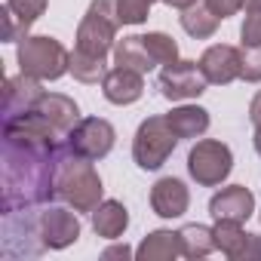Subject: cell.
Here are the masks:
<instances>
[{
  "mask_svg": "<svg viewBox=\"0 0 261 261\" xmlns=\"http://www.w3.org/2000/svg\"><path fill=\"white\" fill-rule=\"evenodd\" d=\"M65 151L59 145H34L19 139H4V163H0V212H19L46 206L56 197V166Z\"/></svg>",
  "mask_w": 261,
  "mask_h": 261,
  "instance_id": "6da1fadb",
  "label": "cell"
},
{
  "mask_svg": "<svg viewBox=\"0 0 261 261\" xmlns=\"http://www.w3.org/2000/svg\"><path fill=\"white\" fill-rule=\"evenodd\" d=\"M95 160H86V157H77L68 151H62L59 157V166H56V197L62 203H68L74 212H92L101 197H105V188H101V178L92 166Z\"/></svg>",
  "mask_w": 261,
  "mask_h": 261,
  "instance_id": "7a4b0ae2",
  "label": "cell"
},
{
  "mask_svg": "<svg viewBox=\"0 0 261 261\" xmlns=\"http://www.w3.org/2000/svg\"><path fill=\"white\" fill-rule=\"evenodd\" d=\"M19 71L37 80H59L71 74V53L49 34H28L16 49Z\"/></svg>",
  "mask_w": 261,
  "mask_h": 261,
  "instance_id": "3957f363",
  "label": "cell"
},
{
  "mask_svg": "<svg viewBox=\"0 0 261 261\" xmlns=\"http://www.w3.org/2000/svg\"><path fill=\"white\" fill-rule=\"evenodd\" d=\"M123 22L117 16V0H92L86 16L77 25V46L74 49L105 59L117 46V28Z\"/></svg>",
  "mask_w": 261,
  "mask_h": 261,
  "instance_id": "277c9868",
  "label": "cell"
},
{
  "mask_svg": "<svg viewBox=\"0 0 261 261\" xmlns=\"http://www.w3.org/2000/svg\"><path fill=\"white\" fill-rule=\"evenodd\" d=\"M181 139L175 136V129L169 126L166 114H154L148 120L139 123L136 129V139H133V160L139 169L145 172H157L175 151Z\"/></svg>",
  "mask_w": 261,
  "mask_h": 261,
  "instance_id": "5b68a950",
  "label": "cell"
},
{
  "mask_svg": "<svg viewBox=\"0 0 261 261\" xmlns=\"http://www.w3.org/2000/svg\"><path fill=\"white\" fill-rule=\"evenodd\" d=\"M233 169V154L218 139H200L188 151V172L200 188H218Z\"/></svg>",
  "mask_w": 261,
  "mask_h": 261,
  "instance_id": "8992f818",
  "label": "cell"
},
{
  "mask_svg": "<svg viewBox=\"0 0 261 261\" xmlns=\"http://www.w3.org/2000/svg\"><path fill=\"white\" fill-rule=\"evenodd\" d=\"M46 249L40 237V212L19 209L4 215V255L7 258H37Z\"/></svg>",
  "mask_w": 261,
  "mask_h": 261,
  "instance_id": "52a82bcc",
  "label": "cell"
},
{
  "mask_svg": "<svg viewBox=\"0 0 261 261\" xmlns=\"http://www.w3.org/2000/svg\"><path fill=\"white\" fill-rule=\"evenodd\" d=\"M114 142H117V129L105 117H80L74 123V129L65 136L68 151L77 154V157H86V160L108 157Z\"/></svg>",
  "mask_w": 261,
  "mask_h": 261,
  "instance_id": "ba28073f",
  "label": "cell"
},
{
  "mask_svg": "<svg viewBox=\"0 0 261 261\" xmlns=\"http://www.w3.org/2000/svg\"><path fill=\"white\" fill-rule=\"evenodd\" d=\"M206 77L200 71L197 62L188 59H175L169 65L160 68V92L169 101H188V98H200L206 92Z\"/></svg>",
  "mask_w": 261,
  "mask_h": 261,
  "instance_id": "9c48e42d",
  "label": "cell"
},
{
  "mask_svg": "<svg viewBox=\"0 0 261 261\" xmlns=\"http://www.w3.org/2000/svg\"><path fill=\"white\" fill-rule=\"evenodd\" d=\"M46 13V0H7L0 7V37L7 43H19L28 37L31 25Z\"/></svg>",
  "mask_w": 261,
  "mask_h": 261,
  "instance_id": "30bf717a",
  "label": "cell"
},
{
  "mask_svg": "<svg viewBox=\"0 0 261 261\" xmlns=\"http://www.w3.org/2000/svg\"><path fill=\"white\" fill-rule=\"evenodd\" d=\"M200 71L203 77L212 83V86H227L233 80H240V71H243V56L237 46H227V43H215L209 46L203 56H200Z\"/></svg>",
  "mask_w": 261,
  "mask_h": 261,
  "instance_id": "8fae6325",
  "label": "cell"
},
{
  "mask_svg": "<svg viewBox=\"0 0 261 261\" xmlns=\"http://www.w3.org/2000/svg\"><path fill=\"white\" fill-rule=\"evenodd\" d=\"M40 237H43L46 249H68L80 240V221L71 209L46 206L40 212Z\"/></svg>",
  "mask_w": 261,
  "mask_h": 261,
  "instance_id": "7c38bea8",
  "label": "cell"
},
{
  "mask_svg": "<svg viewBox=\"0 0 261 261\" xmlns=\"http://www.w3.org/2000/svg\"><path fill=\"white\" fill-rule=\"evenodd\" d=\"M191 206V191L181 178L175 175H166V178H157V185L151 188V209L154 215L160 218H181Z\"/></svg>",
  "mask_w": 261,
  "mask_h": 261,
  "instance_id": "4fadbf2b",
  "label": "cell"
},
{
  "mask_svg": "<svg viewBox=\"0 0 261 261\" xmlns=\"http://www.w3.org/2000/svg\"><path fill=\"white\" fill-rule=\"evenodd\" d=\"M43 80L37 77H28V74H16V77H7L4 83V117H13V114H25V111H34L40 105V98L46 95Z\"/></svg>",
  "mask_w": 261,
  "mask_h": 261,
  "instance_id": "5bb4252c",
  "label": "cell"
},
{
  "mask_svg": "<svg viewBox=\"0 0 261 261\" xmlns=\"http://www.w3.org/2000/svg\"><path fill=\"white\" fill-rule=\"evenodd\" d=\"M255 212V197L249 188L243 185H227L221 188L212 200H209V215L218 218H230V221H249Z\"/></svg>",
  "mask_w": 261,
  "mask_h": 261,
  "instance_id": "9a60e30c",
  "label": "cell"
},
{
  "mask_svg": "<svg viewBox=\"0 0 261 261\" xmlns=\"http://www.w3.org/2000/svg\"><path fill=\"white\" fill-rule=\"evenodd\" d=\"M145 74L133 71V68H111L101 80V95L111 101V105H133L142 98L145 92Z\"/></svg>",
  "mask_w": 261,
  "mask_h": 261,
  "instance_id": "2e32d148",
  "label": "cell"
},
{
  "mask_svg": "<svg viewBox=\"0 0 261 261\" xmlns=\"http://www.w3.org/2000/svg\"><path fill=\"white\" fill-rule=\"evenodd\" d=\"M89 215H92V230L105 240H120L129 227V212L120 200H101Z\"/></svg>",
  "mask_w": 261,
  "mask_h": 261,
  "instance_id": "e0dca14e",
  "label": "cell"
},
{
  "mask_svg": "<svg viewBox=\"0 0 261 261\" xmlns=\"http://www.w3.org/2000/svg\"><path fill=\"white\" fill-rule=\"evenodd\" d=\"M37 111L56 126V133H62V136H68L71 129H74V123L80 120V108H77V101L68 98V95H62V92H46V95L40 98Z\"/></svg>",
  "mask_w": 261,
  "mask_h": 261,
  "instance_id": "ac0fdd59",
  "label": "cell"
},
{
  "mask_svg": "<svg viewBox=\"0 0 261 261\" xmlns=\"http://www.w3.org/2000/svg\"><path fill=\"white\" fill-rule=\"evenodd\" d=\"M178 255H181L178 230H151L136 246V258L139 261H172Z\"/></svg>",
  "mask_w": 261,
  "mask_h": 261,
  "instance_id": "d6986e66",
  "label": "cell"
},
{
  "mask_svg": "<svg viewBox=\"0 0 261 261\" xmlns=\"http://www.w3.org/2000/svg\"><path fill=\"white\" fill-rule=\"evenodd\" d=\"M114 65L133 68V71H139V74H148L151 68H157V62L151 59V53H148L142 34H129V37L117 40V46H114Z\"/></svg>",
  "mask_w": 261,
  "mask_h": 261,
  "instance_id": "ffe728a7",
  "label": "cell"
},
{
  "mask_svg": "<svg viewBox=\"0 0 261 261\" xmlns=\"http://www.w3.org/2000/svg\"><path fill=\"white\" fill-rule=\"evenodd\" d=\"M166 120L178 139H200L209 129V111L200 105H178L166 114Z\"/></svg>",
  "mask_w": 261,
  "mask_h": 261,
  "instance_id": "44dd1931",
  "label": "cell"
},
{
  "mask_svg": "<svg viewBox=\"0 0 261 261\" xmlns=\"http://www.w3.org/2000/svg\"><path fill=\"white\" fill-rule=\"evenodd\" d=\"M178 243H181V255L185 258H206V255H212L218 249L215 246V233L206 224H185L178 230Z\"/></svg>",
  "mask_w": 261,
  "mask_h": 261,
  "instance_id": "7402d4cb",
  "label": "cell"
},
{
  "mask_svg": "<svg viewBox=\"0 0 261 261\" xmlns=\"http://www.w3.org/2000/svg\"><path fill=\"white\" fill-rule=\"evenodd\" d=\"M181 28H185V34H191L194 40H206V37H212L215 31H218V25H221V19L206 7V4H197V7H191V10H181Z\"/></svg>",
  "mask_w": 261,
  "mask_h": 261,
  "instance_id": "603a6c76",
  "label": "cell"
},
{
  "mask_svg": "<svg viewBox=\"0 0 261 261\" xmlns=\"http://www.w3.org/2000/svg\"><path fill=\"white\" fill-rule=\"evenodd\" d=\"M212 233H215L218 252L227 255L230 261L240 258V252H243V246H246V240H249V233L243 230V221H230V218H218L215 227H212Z\"/></svg>",
  "mask_w": 261,
  "mask_h": 261,
  "instance_id": "cb8c5ba5",
  "label": "cell"
},
{
  "mask_svg": "<svg viewBox=\"0 0 261 261\" xmlns=\"http://www.w3.org/2000/svg\"><path fill=\"white\" fill-rule=\"evenodd\" d=\"M71 74H74V80H80V83H101L105 74H108V65H105V59H98V56H89V53L74 49V53H71Z\"/></svg>",
  "mask_w": 261,
  "mask_h": 261,
  "instance_id": "d4e9b609",
  "label": "cell"
},
{
  "mask_svg": "<svg viewBox=\"0 0 261 261\" xmlns=\"http://www.w3.org/2000/svg\"><path fill=\"white\" fill-rule=\"evenodd\" d=\"M142 37H145V46H148V53H151V59H154L157 65H169V62L178 59V43H175L169 34L151 31V34H142Z\"/></svg>",
  "mask_w": 261,
  "mask_h": 261,
  "instance_id": "484cf974",
  "label": "cell"
},
{
  "mask_svg": "<svg viewBox=\"0 0 261 261\" xmlns=\"http://www.w3.org/2000/svg\"><path fill=\"white\" fill-rule=\"evenodd\" d=\"M243 25H240V40L243 46L261 43V0H246L243 4Z\"/></svg>",
  "mask_w": 261,
  "mask_h": 261,
  "instance_id": "4316f807",
  "label": "cell"
},
{
  "mask_svg": "<svg viewBox=\"0 0 261 261\" xmlns=\"http://www.w3.org/2000/svg\"><path fill=\"white\" fill-rule=\"evenodd\" d=\"M117 16L123 25H142L151 16V0H117Z\"/></svg>",
  "mask_w": 261,
  "mask_h": 261,
  "instance_id": "83f0119b",
  "label": "cell"
},
{
  "mask_svg": "<svg viewBox=\"0 0 261 261\" xmlns=\"http://www.w3.org/2000/svg\"><path fill=\"white\" fill-rule=\"evenodd\" d=\"M240 56H243L240 80H246V83H261V43H255V46H243Z\"/></svg>",
  "mask_w": 261,
  "mask_h": 261,
  "instance_id": "f1b7e54d",
  "label": "cell"
},
{
  "mask_svg": "<svg viewBox=\"0 0 261 261\" xmlns=\"http://www.w3.org/2000/svg\"><path fill=\"white\" fill-rule=\"evenodd\" d=\"M243 4H246V0H206V7L224 22V19H230V16H237L240 10H243Z\"/></svg>",
  "mask_w": 261,
  "mask_h": 261,
  "instance_id": "f546056e",
  "label": "cell"
},
{
  "mask_svg": "<svg viewBox=\"0 0 261 261\" xmlns=\"http://www.w3.org/2000/svg\"><path fill=\"white\" fill-rule=\"evenodd\" d=\"M237 261H261V237L258 233H249V240H246Z\"/></svg>",
  "mask_w": 261,
  "mask_h": 261,
  "instance_id": "4dcf8cb0",
  "label": "cell"
},
{
  "mask_svg": "<svg viewBox=\"0 0 261 261\" xmlns=\"http://www.w3.org/2000/svg\"><path fill=\"white\" fill-rule=\"evenodd\" d=\"M249 120H252V126H261V89L249 101Z\"/></svg>",
  "mask_w": 261,
  "mask_h": 261,
  "instance_id": "1f68e13d",
  "label": "cell"
},
{
  "mask_svg": "<svg viewBox=\"0 0 261 261\" xmlns=\"http://www.w3.org/2000/svg\"><path fill=\"white\" fill-rule=\"evenodd\" d=\"M129 255H136V249H129L126 243H123V246H111V249H105V252H101V258H105V261H108V258H129Z\"/></svg>",
  "mask_w": 261,
  "mask_h": 261,
  "instance_id": "d6a6232c",
  "label": "cell"
},
{
  "mask_svg": "<svg viewBox=\"0 0 261 261\" xmlns=\"http://www.w3.org/2000/svg\"><path fill=\"white\" fill-rule=\"evenodd\" d=\"M166 7H172V10H191V7H197L200 0H163Z\"/></svg>",
  "mask_w": 261,
  "mask_h": 261,
  "instance_id": "836d02e7",
  "label": "cell"
},
{
  "mask_svg": "<svg viewBox=\"0 0 261 261\" xmlns=\"http://www.w3.org/2000/svg\"><path fill=\"white\" fill-rule=\"evenodd\" d=\"M252 145H255V151H258V157H261V126H255V136H252Z\"/></svg>",
  "mask_w": 261,
  "mask_h": 261,
  "instance_id": "e575fe53",
  "label": "cell"
},
{
  "mask_svg": "<svg viewBox=\"0 0 261 261\" xmlns=\"http://www.w3.org/2000/svg\"><path fill=\"white\" fill-rule=\"evenodd\" d=\"M258 218H261V212H258Z\"/></svg>",
  "mask_w": 261,
  "mask_h": 261,
  "instance_id": "d590c367",
  "label": "cell"
},
{
  "mask_svg": "<svg viewBox=\"0 0 261 261\" xmlns=\"http://www.w3.org/2000/svg\"><path fill=\"white\" fill-rule=\"evenodd\" d=\"M151 4H154V0H151Z\"/></svg>",
  "mask_w": 261,
  "mask_h": 261,
  "instance_id": "8d00e7d4",
  "label": "cell"
}]
</instances>
